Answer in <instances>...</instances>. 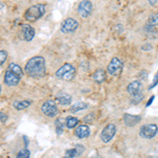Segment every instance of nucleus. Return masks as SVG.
I'll use <instances>...</instances> for the list:
<instances>
[{
  "label": "nucleus",
  "instance_id": "1",
  "mask_svg": "<svg viewBox=\"0 0 158 158\" xmlns=\"http://www.w3.org/2000/svg\"><path fill=\"white\" fill-rule=\"evenodd\" d=\"M24 72L27 76L32 78H42L47 74L45 59L42 56H35L27 61L24 67Z\"/></svg>",
  "mask_w": 158,
  "mask_h": 158
},
{
  "label": "nucleus",
  "instance_id": "2",
  "mask_svg": "<svg viewBox=\"0 0 158 158\" xmlns=\"http://www.w3.org/2000/svg\"><path fill=\"white\" fill-rule=\"evenodd\" d=\"M23 75V70L15 62H11L4 73V83L9 86H15L19 83Z\"/></svg>",
  "mask_w": 158,
  "mask_h": 158
},
{
  "label": "nucleus",
  "instance_id": "3",
  "mask_svg": "<svg viewBox=\"0 0 158 158\" xmlns=\"http://www.w3.org/2000/svg\"><path fill=\"white\" fill-rule=\"evenodd\" d=\"M142 90H143V86H142V83L139 80H134L131 83H129L128 86H127V91L131 96L132 102L138 103L143 99Z\"/></svg>",
  "mask_w": 158,
  "mask_h": 158
},
{
  "label": "nucleus",
  "instance_id": "4",
  "mask_svg": "<svg viewBox=\"0 0 158 158\" xmlns=\"http://www.w3.org/2000/svg\"><path fill=\"white\" fill-rule=\"evenodd\" d=\"M45 13V6L42 3H38L30 6L24 13V19L30 22H34L40 19Z\"/></svg>",
  "mask_w": 158,
  "mask_h": 158
},
{
  "label": "nucleus",
  "instance_id": "5",
  "mask_svg": "<svg viewBox=\"0 0 158 158\" xmlns=\"http://www.w3.org/2000/svg\"><path fill=\"white\" fill-rule=\"evenodd\" d=\"M75 75H76V69L71 63H64L55 73L56 78L62 79V80H67V81L73 80L75 78Z\"/></svg>",
  "mask_w": 158,
  "mask_h": 158
},
{
  "label": "nucleus",
  "instance_id": "6",
  "mask_svg": "<svg viewBox=\"0 0 158 158\" xmlns=\"http://www.w3.org/2000/svg\"><path fill=\"white\" fill-rule=\"evenodd\" d=\"M158 133V127L155 123H148L142 126L139 130V135L141 138L144 139H151L156 136Z\"/></svg>",
  "mask_w": 158,
  "mask_h": 158
},
{
  "label": "nucleus",
  "instance_id": "7",
  "mask_svg": "<svg viewBox=\"0 0 158 158\" xmlns=\"http://www.w3.org/2000/svg\"><path fill=\"white\" fill-rule=\"evenodd\" d=\"M117 132V128L114 123H109L108 126H106L103 128V130L100 133V138L101 141L104 142V143H108V142L111 141L112 139L114 138Z\"/></svg>",
  "mask_w": 158,
  "mask_h": 158
},
{
  "label": "nucleus",
  "instance_id": "8",
  "mask_svg": "<svg viewBox=\"0 0 158 158\" xmlns=\"http://www.w3.org/2000/svg\"><path fill=\"white\" fill-rule=\"evenodd\" d=\"M41 112L48 117H55L58 114V106L54 100H47L41 106Z\"/></svg>",
  "mask_w": 158,
  "mask_h": 158
},
{
  "label": "nucleus",
  "instance_id": "9",
  "mask_svg": "<svg viewBox=\"0 0 158 158\" xmlns=\"http://www.w3.org/2000/svg\"><path fill=\"white\" fill-rule=\"evenodd\" d=\"M78 27H79V23L77 20L69 17V18L64 19L61 22L60 31L62 33H64V34H70V33L75 32V31L78 29Z\"/></svg>",
  "mask_w": 158,
  "mask_h": 158
},
{
  "label": "nucleus",
  "instance_id": "10",
  "mask_svg": "<svg viewBox=\"0 0 158 158\" xmlns=\"http://www.w3.org/2000/svg\"><path fill=\"white\" fill-rule=\"evenodd\" d=\"M122 69H123V62L117 57L112 58V60L110 61L109 65H108V73L112 76H116L118 74H120L122 72Z\"/></svg>",
  "mask_w": 158,
  "mask_h": 158
},
{
  "label": "nucleus",
  "instance_id": "11",
  "mask_svg": "<svg viewBox=\"0 0 158 158\" xmlns=\"http://www.w3.org/2000/svg\"><path fill=\"white\" fill-rule=\"evenodd\" d=\"M77 12L82 18H88L93 12V4L90 0H81L78 4Z\"/></svg>",
  "mask_w": 158,
  "mask_h": 158
},
{
  "label": "nucleus",
  "instance_id": "12",
  "mask_svg": "<svg viewBox=\"0 0 158 158\" xmlns=\"http://www.w3.org/2000/svg\"><path fill=\"white\" fill-rule=\"evenodd\" d=\"M20 38L24 41H31L35 37V30L30 24H22L21 25V35Z\"/></svg>",
  "mask_w": 158,
  "mask_h": 158
},
{
  "label": "nucleus",
  "instance_id": "13",
  "mask_svg": "<svg viewBox=\"0 0 158 158\" xmlns=\"http://www.w3.org/2000/svg\"><path fill=\"white\" fill-rule=\"evenodd\" d=\"M85 152V147L82 144H76L72 149H69L65 151V154L63 158H75L80 156L82 153Z\"/></svg>",
  "mask_w": 158,
  "mask_h": 158
},
{
  "label": "nucleus",
  "instance_id": "14",
  "mask_svg": "<svg viewBox=\"0 0 158 158\" xmlns=\"http://www.w3.org/2000/svg\"><path fill=\"white\" fill-rule=\"evenodd\" d=\"M140 119H141V116H139V115H131V114H128V113H126L123 115L124 124H126L127 127H130V128L136 126L140 121Z\"/></svg>",
  "mask_w": 158,
  "mask_h": 158
},
{
  "label": "nucleus",
  "instance_id": "15",
  "mask_svg": "<svg viewBox=\"0 0 158 158\" xmlns=\"http://www.w3.org/2000/svg\"><path fill=\"white\" fill-rule=\"evenodd\" d=\"M56 101L61 106H69L72 102V96L65 92H59L56 95Z\"/></svg>",
  "mask_w": 158,
  "mask_h": 158
},
{
  "label": "nucleus",
  "instance_id": "16",
  "mask_svg": "<svg viewBox=\"0 0 158 158\" xmlns=\"http://www.w3.org/2000/svg\"><path fill=\"white\" fill-rule=\"evenodd\" d=\"M90 134H91L90 128H89L86 124H80V126H78L75 130V135L80 139L86 138V137L90 136Z\"/></svg>",
  "mask_w": 158,
  "mask_h": 158
},
{
  "label": "nucleus",
  "instance_id": "17",
  "mask_svg": "<svg viewBox=\"0 0 158 158\" xmlns=\"http://www.w3.org/2000/svg\"><path fill=\"white\" fill-rule=\"evenodd\" d=\"M106 79V72L102 69H98L93 74V80L97 83H102Z\"/></svg>",
  "mask_w": 158,
  "mask_h": 158
},
{
  "label": "nucleus",
  "instance_id": "18",
  "mask_svg": "<svg viewBox=\"0 0 158 158\" xmlns=\"http://www.w3.org/2000/svg\"><path fill=\"white\" fill-rule=\"evenodd\" d=\"M64 127H67V124H65V120L63 118H57L55 120V129H56V133L58 135H61L63 133Z\"/></svg>",
  "mask_w": 158,
  "mask_h": 158
},
{
  "label": "nucleus",
  "instance_id": "19",
  "mask_svg": "<svg viewBox=\"0 0 158 158\" xmlns=\"http://www.w3.org/2000/svg\"><path fill=\"white\" fill-rule=\"evenodd\" d=\"M31 103H32V101L31 100H21V101H15L14 103H13V106H14L16 110H24L27 108H29L31 106Z\"/></svg>",
  "mask_w": 158,
  "mask_h": 158
},
{
  "label": "nucleus",
  "instance_id": "20",
  "mask_svg": "<svg viewBox=\"0 0 158 158\" xmlns=\"http://www.w3.org/2000/svg\"><path fill=\"white\" fill-rule=\"evenodd\" d=\"M79 123V119L76 118L74 116H69L67 119H65V124H67L68 129H74L77 128Z\"/></svg>",
  "mask_w": 158,
  "mask_h": 158
},
{
  "label": "nucleus",
  "instance_id": "21",
  "mask_svg": "<svg viewBox=\"0 0 158 158\" xmlns=\"http://www.w3.org/2000/svg\"><path fill=\"white\" fill-rule=\"evenodd\" d=\"M89 104H86L85 102H76L72 104V106H71V112L72 113H76V112H79V111H82V110H85L88 109Z\"/></svg>",
  "mask_w": 158,
  "mask_h": 158
},
{
  "label": "nucleus",
  "instance_id": "22",
  "mask_svg": "<svg viewBox=\"0 0 158 158\" xmlns=\"http://www.w3.org/2000/svg\"><path fill=\"white\" fill-rule=\"evenodd\" d=\"M148 25H151V27H156V25H158V12L154 13V14H152L149 17Z\"/></svg>",
  "mask_w": 158,
  "mask_h": 158
},
{
  "label": "nucleus",
  "instance_id": "23",
  "mask_svg": "<svg viewBox=\"0 0 158 158\" xmlns=\"http://www.w3.org/2000/svg\"><path fill=\"white\" fill-rule=\"evenodd\" d=\"M30 156H31L30 150H27V148H24V149H21L18 152V154H17L16 158H30Z\"/></svg>",
  "mask_w": 158,
  "mask_h": 158
},
{
  "label": "nucleus",
  "instance_id": "24",
  "mask_svg": "<svg viewBox=\"0 0 158 158\" xmlns=\"http://www.w3.org/2000/svg\"><path fill=\"white\" fill-rule=\"evenodd\" d=\"M6 58H7V53H6V51L1 50V51H0V64L3 65V63L6 62Z\"/></svg>",
  "mask_w": 158,
  "mask_h": 158
},
{
  "label": "nucleus",
  "instance_id": "25",
  "mask_svg": "<svg viewBox=\"0 0 158 158\" xmlns=\"http://www.w3.org/2000/svg\"><path fill=\"white\" fill-rule=\"evenodd\" d=\"M157 85H158V71L156 72V75L154 76V79H153V82L151 83V85H150V90L154 89Z\"/></svg>",
  "mask_w": 158,
  "mask_h": 158
},
{
  "label": "nucleus",
  "instance_id": "26",
  "mask_svg": "<svg viewBox=\"0 0 158 158\" xmlns=\"http://www.w3.org/2000/svg\"><path fill=\"white\" fill-rule=\"evenodd\" d=\"M94 119V114L91 113L90 115H86L85 118H83V122H85V123H88V122H92Z\"/></svg>",
  "mask_w": 158,
  "mask_h": 158
},
{
  "label": "nucleus",
  "instance_id": "27",
  "mask_svg": "<svg viewBox=\"0 0 158 158\" xmlns=\"http://www.w3.org/2000/svg\"><path fill=\"white\" fill-rule=\"evenodd\" d=\"M0 116H1V122H2V123H4V122L6 121V119H7L6 114L4 113V112H0Z\"/></svg>",
  "mask_w": 158,
  "mask_h": 158
},
{
  "label": "nucleus",
  "instance_id": "28",
  "mask_svg": "<svg viewBox=\"0 0 158 158\" xmlns=\"http://www.w3.org/2000/svg\"><path fill=\"white\" fill-rule=\"evenodd\" d=\"M148 1H149V3L151 4L152 6H156V4L158 3V0H148Z\"/></svg>",
  "mask_w": 158,
  "mask_h": 158
},
{
  "label": "nucleus",
  "instance_id": "29",
  "mask_svg": "<svg viewBox=\"0 0 158 158\" xmlns=\"http://www.w3.org/2000/svg\"><path fill=\"white\" fill-rule=\"evenodd\" d=\"M153 100H154V96H152V97L150 98V100L148 101V103L146 104V106H147V108H148V106H151V103L153 102Z\"/></svg>",
  "mask_w": 158,
  "mask_h": 158
},
{
  "label": "nucleus",
  "instance_id": "30",
  "mask_svg": "<svg viewBox=\"0 0 158 158\" xmlns=\"http://www.w3.org/2000/svg\"><path fill=\"white\" fill-rule=\"evenodd\" d=\"M92 158H101L100 156H95V157H92Z\"/></svg>",
  "mask_w": 158,
  "mask_h": 158
}]
</instances>
